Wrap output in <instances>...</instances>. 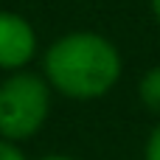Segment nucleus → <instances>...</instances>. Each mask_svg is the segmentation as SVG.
Segmentation results:
<instances>
[{"mask_svg": "<svg viewBox=\"0 0 160 160\" xmlns=\"http://www.w3.org/2000/svg\"><path fill=\"white\" fill-rule=\"evenodd\" d=\"M146 160H160V124L152 129V135L146 141Z\"/></svg>", "mask_w": 160, "mask_h": 160, "instance_id": "nucleus-5", "label": "nucleus"}, {"mask_svg": "<svg viewBox=\"0 0 160 160\" xmlns=\"http://www.w3.org/2000/svg\"><path fill=\"white\" fill-rule=\"evenodd\" d=\"M51 110L48 84L34 73H14L0 84V135L25 141L39 132Z\"/></svg>", "mask_w": 160, "mask_h": 160, "instance_id": "nucleus-2", "label": "nucleus"}, {"mask_svg": "<svg viewBox=\"0 0 160 160\" xmlns=\"http://www.w3.org/2000/svg\"><path fill=\"white\" fill-rule=\"evenodd\" d=\"M152 11H155V17L160 20V0H152Z\"/></svg>", "mask_w": 160, "mask_h": 160, "instance_id": "nucleus-7", "label": "nucleus"}, {"mask_svg": "<svg viewBox=\"0 0 160 160\" xmlns=\"http://www.w3.org/2000/svg\"><path fill=\"white\" fill-rule=\"evenodd\" d=\"M42 160H73V158H65V155H51V158H42Z\"/></svg>", "mask_w": 160, "mask_h": 160, "instance_id": "nucleus-8", "label": "nucleus"}, {"mask_svg": "<svg viewBox=\"0 0 160 160\" xmlns=\"http://www.w3.org/2000/svg\"><path fill=\"white\" fill-rule=\"evenodd\" d=\"M141 101L149 112L160 115V65L146 70V76L141 79Z\"/></svg>", "mask_w": 160, "mask_h": 160, "instance_id": "nucleus-4", "label": "nucleus"}, {"mask_svg": "<svg viewBox=\"0 0 160 160\" xmlns=\"http://www.w3.org/2000/svg\"><path fill=\"white\" fill-rule=\"evenodd\" d=\"M0 160H25V155H22L11 141L3 138V141H0Z\"/></svg>", "mask_w": 160, "mask_h": 160, "instance_id": "nucleus-6", "label": "nucleus"}, {"mask_svg": "<svg viewBox=\"0 0 160 160\" xmlns=\"http://www.w3.org/2000/svg\"><path fill=\"white\" fill-rule=\"evenodd\" d=\"M34 51L37 34L28 25V20L14 11H0V68L20 70L34 59Z\"/></svg>", "mask_w": 160, "mask_h": 160, "instance_id": "nucleus-3", "label": "nucleus"}, {"mask_svg": "<svg viewBox=\"0 0 160 160\" xmlns=\"http://www.w3.org/2000/svg\"><path fill=\"white\" fill-rule=\"evenodd\" d=\"M48 84L62 96L87 101L107 96L121 76V56L115 45L93 31L59 37L45 53Z\"/></svg>", "mask_w": 160, "mask_h": 160, "instance_id": "nucleus-1", "label": "nucleus"}]
</instances>
